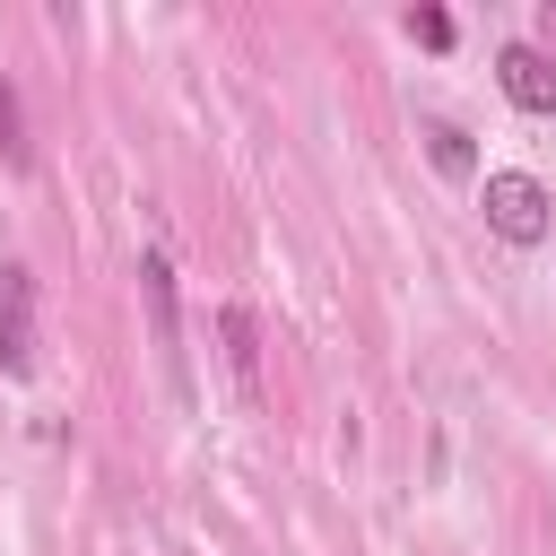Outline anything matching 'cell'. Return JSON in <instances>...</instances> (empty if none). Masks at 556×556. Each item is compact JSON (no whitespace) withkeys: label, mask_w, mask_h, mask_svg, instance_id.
Segmentation results:
<instances>
[{"label":"cell","mask_w":556,"mask_h":556,"mask_svg":"<svg viewBox=\"0 0 556 556\" xmlns=\"http://www.w3.org/2000/svg\"><path fill=\"white\" fill-rule=\"evenodd\" d=\"M478 200H486V226L504 243H547V226H556V200H547L539 174H486Z\"/></svg>","instance_id":"6da1fadb"},{"label":"cell","mask_w":556,"mask_h":556,"mask_svg":"<svg viewBox=\"0 0 556 556\" xmlns=\"http://www.w3.org/2000/svg\"><path fill=\"white\" fill-rule=\"evenodd\" d=\"M0 374H35V278L0 261Z\"/></svg>","instance_id":"7a4b0ae2"},{"label":"cell","mask_w":556,"mask_h":556,"mask_svg":"<svg viewBox=\"0 0 556 556\" xmlns=\"http://www.w3.org/2000/svg\"><path fill=\"white\" fill-rule=\"evenodd\" d=\"M495 78H504V96H513L521 113H539V122L556 113V61H547L539 43H504V52H495Z\"/></svg>","instance_id":"3957f363"},{"label":"cell","mask_w":556,"mask_h":556,"mask_svg":"<svg viewBox=\"0 0 556 556\" xmlns=\"http://www.w3.org/2000/svg\"><path fill=\"white\" fill-rule=\"evenodd\" d=\"M139 287H148V321H156V356H165V374H174V391L191 400V374H182V321H174V269L148 252L139 261Z\"/></svg>","instance_id":"277c9868"},{"label":"cell","mask_w":556,"mask_h":556,"mask_svg":"<svg viewBox=\"0 0 556 556\" xmlns=\"http://www.w3.org/2000/svg\"><path fill=\"white\" fill-rule=\"evenodd\" d=\"M226 365H235V382H243V400H252V391H261V348H252V313H243V304L226 313Z\"/></svg>","instance_id":"5b68a950"},{"label":"cell","mask_w":556,"mask_h":556,"mask_svg":"<svg viewBox=\"0 0 556 556\" xmlns=\"http://www.w3.org/2000/svg\"><path fill=\"white\" fill-rule=\"evenodd\" d=\"M426 156H434V174H469V165H478V156H469V130H452V122L426 130Z\"/></svg>","instance_id":"8992f818"},{"label":"cell","mask_w":556,"mask_h":556,"mask_svg":"<svg viewBox=\"0 0 556 556\" xmlns=\"http://www.w3.org/2000/svg\"><path fill=\"white\" fill-rule=\"evenodd\" d=\"M0 165H9V174L26 165V130H17V87H9V78H0Z\"/></svg>","instance_id":"52a82bcc"},{"label":"cell","mask_w":556,"mask_h":556,"mask_svg":"<svg viewBox=\"0 0 556 556\" xmlns=\"http://www.w3.org/2000/svg\"><path fill=\"white\" fill-rule=\"evenodd\" d=\"M408 35H417L426 52H443V43H452V17H443V9H417V17H408Z\"/></svg>","instance_id":"ba28073f"}]
</instances>
